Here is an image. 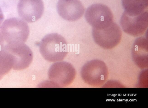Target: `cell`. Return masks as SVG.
<instances>
[{
    "mask_svg": "<svg viewBox=\"0 0 148 108\" xmlns=\"http://www.w3.org/2000/svg\"><path fill=\"white\" fill-rule=\"evenodd\" d=\"M39 48L43 58L50 62L62 61L68 53L67 43L65 39L56 33L45 36L40 43Z\"/></svg>",
    "mask_w": 148,
    "mask_h": 108,
    "instance_id": "cell-1",
    "label": "cell"
},
{
    "mask_svg": "<svg viewBox=\"0 0 148 108\" xmlns=\"http://www.w3.org/2000/svg\"><path fill=\"white\" fill-rule=\"evenodd\" d=\"M14 56L4 48L0 50V80L12 69H14L15 64Z\"/></svg>",
    "mask_w": 148,
    "mask_h": 108,
    "instance_id": "cell-11",
    "label": "cell"
},
{
    "mask_svg": "<svg viewBox=\"0 0 148 108\" xmlns=\"http://www.w3.org/2000/svg\"><path fill=\"white\" fill-rule=\"evenodd\" d=\"M14 56L16 61V70L28 67L33 58V53L30 48L24 43L7 44L3 47Z\"/></svg>",
    "mask_w": 148,
    "mask_h": 108,
    "instance_id": "cell-10",
    "label": "cell"
},
{
    "mask_svg": "<svg viewBox=\"0 0 148 108\" xmlns=\"http://www.w3.org/2000/svg\"><path fill=\"white\" fill-rule=\"evenodd\" d=\"M44 9L42 0H19L17 5L19 17L28 23L35 22L40 19Z\"/></svg>",
    "mask_w": 148,
    "mask_h": 108,
    "instance_id": "cell-8",
    "label": "cell"
},
{
    "mask_svg": "<svg viewBox=\"0 0 148 108\" xmlns=\"http://www.w3.org/2000/svg\"><path fill=\"white\" fill-rule=\"evenodd\" d=\"M85 17L93 28L100 29L107 26L113 22V15L110 9L101 4H93L86 11Z\"/></svg>",
    "mask_w": 148,
    "mask_h": 108,
    "instance_id": "cell-7",
    "label": "cell"
},
{
    "mask_svg": "<svg viewBox=\"0 0 148 108\" xmlns=\"http://www.w3.org/2000/svg\"><path fill=\"white\" fill-rule=\"evenodd\" d=\"M0 31L7 44L24 43L29 33L28 24L21 19L15 17L5 20L0 26Z\"/></svg>",
    "mask_w": 148,
    "mask_h": 108,
    "instance_id": "cell-2",
    "label": "cell"
},
{
    "mask_svg": "<svg viewBox=\"0 0 148 108\" xmlns=\"http://www.w3.org/2000/svg\"><path fill=\"white\" fill-rule=\"evenodd\" d=\"M76 73L75 68L70 63L65 62L53 64L48 71L50 82L57 87H64L71 84L74 80Z\"/></svg>",
    "mask_w": 148,
    "mask_h": 108,
    "instance_id": "cell-3",
    "label": "cell"
},
{
    "mask_svg": "<svg viewBox=\"0 0 148 108\" xmlns=\"http://www.w3.org/2000/svg\"><path fill=\"white\" fill-rule=\"evenodd\" d=\"M124 11L139 14L147 10L148 0H122Z\"/></svg>",
    "mask_w": 148,
    "mask_h": 108,
    "instance_id": "cell-12",
    "label": "cell"
},
{
    "mask_svg": "<svg viewBox=\"0 0 148 108\" xmlns=\"http://www.w3.org/2000/svg\"><path fill=\"white\" fill-rule=\"evenodd\" d=\"M4 46V40L0 32V50Z\"/></svg>",
    "mask_w": 148,
    "mask_h": 108,
    "instance_id": "cell-14",
    "label": "cell"
},
{
    "mask_svg": "<svg viewBox=\"0 0 148 108\" xmlns=\"http://www.w3.org/2000/svg\"><path fill=\"white\" fill-rule=\"evenodd\" d=\"M147 39L144 37H140L136 39L133 50L134 60L146 61V58H147Z\"/></svg>",
    "mask_w": 148,
    "mask_h": 108,
    "instance_id": "cell-13",
    "label": "cell"
},
{
    "mask_svg": "<svg viewBox=\"0 0 148 108\" xmlns=\"http://www.w3.org/2000/svg\"><path fill=\"white\" fill-rule=\"evenodd\" d=\"M120 24L123 31L134 36H138L146 31L148 25V13L146 10L138 14L124 12Z\"/></svg>",
    "mask_w": 148,
    "mask_h": 108,
    "instance_id": "cell-5",
    "label": "cell"
},
{
    "mask_svg": "<svg viewBox=\"0 0 148 108\" xmlns=\"http://www.w3.org/2000/svg\"><path fill=\"white\" fill-rule=\"evenodd\" d=\"M108 70L102 61L94 60L86 63L82 67L81 75L83 81L88 84L94 86H100L107 79Z\"/></svg>",
    "mask_w": 148,
    "mask_h": 108,
    "instance_id": "cell-4",
    "label": "cell"
},
{
    "mask_svg": "<svg viewBox=\"0 0 148 108\" xmlns=\"http://www.w3.org/2000/svg\"><path fill=\"white\" fill-rule=\"evenodd\" d=\"M57 10L61 17L69 21L79 19L84 11L83 5L79 0H58Z\"/></svg>",
    "mask_w": 148,
    "mask_h": 108,
    "instance_id": "cell-9",
    "label": "cell"
},
{
    "mask_svg": "<svg viewBox=\"0 0 148 108\" xmlns=\"http://www.w3.org/2000/svg\"><path fill=\"white\" fill-rule=\"evenodd\" d=\"M92 35L95 42L106 49H111L115 47L120 42L122 37L120 28L114 22L103 28H93Z\"/></svg>",
    "mask_w": 148,
    "mask_h": 108,
    "instance_id": "cell-6",
    "label": "cell"
}]
</instances>
